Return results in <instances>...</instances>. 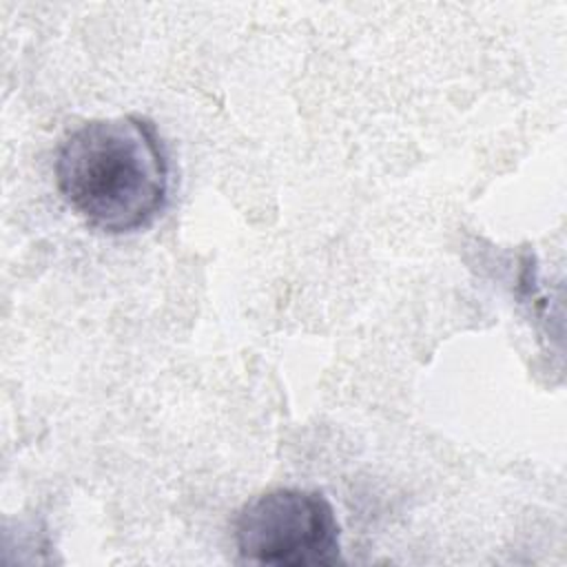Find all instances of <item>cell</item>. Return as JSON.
Returning a JSON list of instances; mask_svg holds the SVG:
<instances>
[{
	"label": "cell",
	"instance_id": "obj_1",
	"mask_svg": "<svg viewBox=\"0 0 567 567\" xmlns=\"http://www.w3.org/2000/svg\"><path fill=\"white\" fill-rule=\"evenodd\" d=\"M55 186L91 228L126 235L166 208L171 162L155 122L140 113L89 120L55 153Z\"/></svg>",
	"mask_w": 567,
	"mask_h": 567
},
{
	"label": "cell",
	"instance_id": "obj_2",
	"mask_svg": "<svg viewBox=\"0 0 567 567\" xmlns=\"http://www.w3.org/2000/svg\"><path fill=\"white\" fill-rule=\"evenodd\" d=\"M235 545L246 563L319 567L341 563V527L317 489L277 487L246 501L235 516Z\"/></svg>",
	"mask_w": 567,
	"mask_h": 567
}]
</instances>
